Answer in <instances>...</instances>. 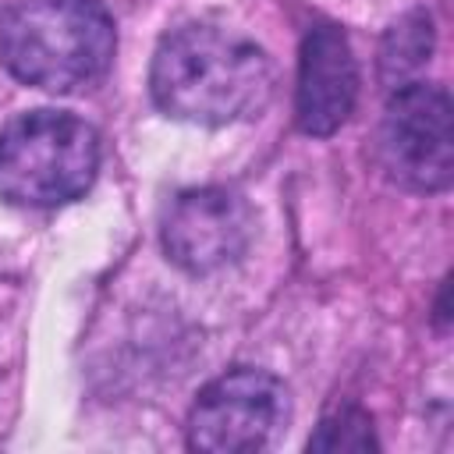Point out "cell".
<instances>
[{"label": "cell", "instance_id": "4", "mask_svg": "<svg viewBox=\"0 0 454 454\" xmlns=\"http://www.w3.org/2000/svg\"><path fill=\"white\" fill-rule=\"evenodd\" d=\"M380 156L394 181L415 192H443L454 174V121L450 96L440 85L404 82L390 89Z\"/></svg>", "mask_w": 454, "mask_h": 454}, {"label": "cell", "instance_id": "6", "mask_svg": "<svg viewBox=\"0 0 454 454\" xmlns=\"http://www.w3.org/2000/svg\"><path fill=\"white\" fill-rule=\"evenodd\" d=\"M255 231L252 206L227 188H192L170 199L160 238L174 266L213 273L245 255Z\"/></svg>", "mask_w": 454, "mask_h": 454}, {"label": "cell", "instance_id": "2", "mask_svg": "<svg viewBox=\"0 0 454 454\" xmlns=\"http://www.w3.org/2000/svg\"><path fill=\"white\" fill-rule=\"evenodd\" d=\"M117 32L99 0H14L0 18L4 67L46 92L96 85L114 60Z\"/></svg>", "mask_w": 454, "mask_h": 454}, {"label": "cell", "instance_id": "7", "mask_svg": "<svg viewBox=\"0 0 454 454\" xmlns=\"http://www.w3.org/2000/svg\"><path fill=\"white\" fill-rule=\"evenodd\" d=\"M358 67L348 35L337 25H316L298 53L294 117L305 135H333L355 110Z\"/></svg>", "mask_w": 454, "mask_h": 454}, {"label": "cell", "instance_id": "8", "mask_svg": "<svg viewBox=\"0 0 454 454\" xmlns=\"http://www.w3.org/2000/svg\"><path fill=\"white\" fill-rule=\"evenodd\" d=\"M429 50H433V21L426 11H411L397 25H390L380 46V74L387 89L415 82L419 67L429 60Z\"/></svg>", "mask_w": 454, "mask_h": 454}, {"label": "cell", "instance_id": "1", "mask_svg": "<svg viewBox=\"0 0 454 454\" xmlns=\"http://www.w3.org/2000/svg\"><path fill=\"white\" fill-rule=\"evenodd\" d=\"M149 89L167 117L220 128L266 106L273 71L252 39L216 25H184L160 39Z\"/></svg>", "mask_w": 454, "mask_h": 454}, {"label": "cell", "instance_id": "5", "mask_svg": "<svg viewBox=\"0 0 454 454\" xmlns=\"http://www.w3.org/2000/svg\"><path fill=\"white\" fill-rule=\"evenodd\" d=\"M284 422V383L262 369H231L195 397L188 415V443L209 454L262 450L273 443Z\"/></svg>", "mask_w": 454, "mask_h": 454}, {"label": "cell", "instance_id": "9", "mask_svg": "<svg viewBox=\"0 0 454 454\" xmlns=\"http://www.w3.org/2000/svg\"><path fill=\"white\" fill-rule=\"evenodd\" d=\"M369 447H376L372 422L358 408H340L326 415L316 436L309 440V450H369Z\"/></svg>", "mask_w": 454, "mask_h": 454}, {"label": "cell", "instance_id": "3", "mask_svg": "<svg viewBox=\"0 0 454 454\" xmlns=\"http://www.w3.org/2000/svg\"><path fill=\"white\" fill-rule=\"evenodd\" d=\"M99 170L96 131L64 110H32L0 128V195L14 206H64Z\"/></svg>", "mask_w": 454, "mask_h": 454}]
</instances>
